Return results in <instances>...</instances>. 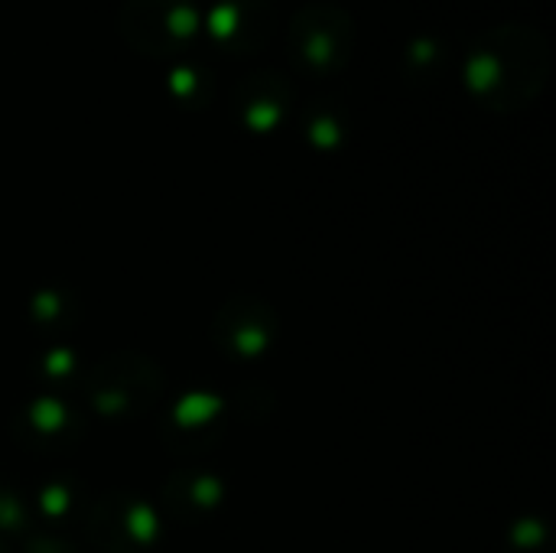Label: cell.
Masks as SVG:
<instances>
[{
    "mask_svg": "<svg viewBox=\"0 0 556 553\" xmlns=\"http://www.w3.org/2000/svg\"><path fill=\"white\" fill-rule=\"evenodd\" d=\"M551 72V46L528 26H498L482 36L466 62L472 95L492 108L528 104Z\"/></svg>",
    "mask_w": 556,
    "mask_h": 553,
    "instance_id": "6da1fadb",
    "label": "cell"
},
{
    "mask_svg": "<svg viewBox=\"0 0 556 553\" xmlns=\"http://www.w3.org/2000/svg\"><path fill=\"white\" fill-rule=\"evenodd\" d=\"M117 26L134 49L147 55H166L195 36L199 10L192 0H127L121 7Z\"/></svg>",
    "mask_w": 556,
    "mask_h": 553,
    "instance_id": "7a4b0ae2",
    "label": "cell"
},
{
    "mask_svg": "<svg viewBox=\"0 0 556 553\" xmlns=\"http://www.w3.org/2000/svg\"><path fill=\"white\" fill-rule=\"evenodd\" d=\"M352 49V20L345 10L329 3L306 7L293 16L290 29V52L313 72H329L342 65Z\"/></svg>",
    "mask_w": 556,
    "mask_h": 553,
    "instance_id": "3957f363",
    "label": "cell"
},
{
    "mask_svg": "<svg viewBox=\"0 0 556 553\" xmlns=\"http://www.w3.org/2000/svg\"><path fill=\"white\" fill-rule=\"evenodd\" d=\"M267 16H270V10L264 0H222V3H215V10L208 16V29L225 49L244 52V49L261 46Z\"/></svg>",
    "mask_w": 556,
    "mask_h": 553,
    "instance_id": "277c9868",
    "label": "cell"
}]
</instances>
